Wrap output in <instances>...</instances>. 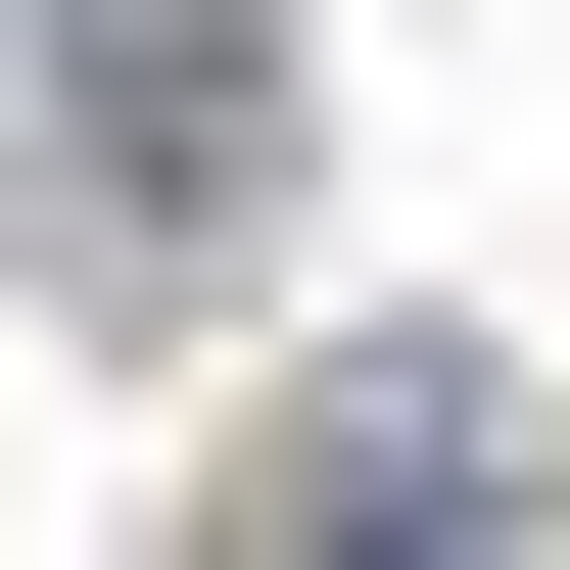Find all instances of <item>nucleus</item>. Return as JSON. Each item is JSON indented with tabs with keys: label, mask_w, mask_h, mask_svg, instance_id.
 <instances>
[{
	"label": "nucleus",
	"mask_w": 570,
	"mask_h": 570,
	"mask_svg": "<svg viewBox=\"0 0 570 570\" xmlns=\"http://www.w3.org/2000/svg\"><path fill=\"white\" fill-rule=\"evenodd\" d=\"M238 96H285V0H48V190L96 238H238Z\"/></svg>",
	"instance_id": "1"
}]
</instances>
